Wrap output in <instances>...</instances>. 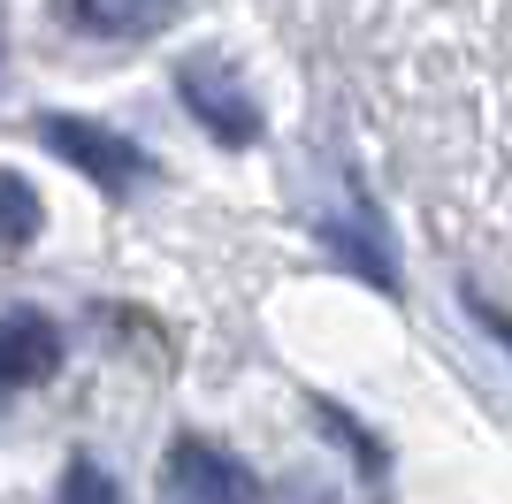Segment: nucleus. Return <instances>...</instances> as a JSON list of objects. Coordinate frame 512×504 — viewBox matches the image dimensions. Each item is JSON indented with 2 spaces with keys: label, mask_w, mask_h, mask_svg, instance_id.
Instances as JSON below:
<instances>
[{
  "label": "nucleus",
  "mask_w": 512,
  "mask_h": 504,
  "mask_svg": "<svg viewBox=\"0 0 512 504\" xmlns=\"http://www.w3.org/2000/svg\"><path fill=\"white\" fill-rule=\"evenodd\" d=\"M176 92H184V107L199 115V130L214 146H253L260 138V100L230 77L222 54H184L176 62Z\"/></svg>",
  "instance_id": "1"
},
{
  "label": "nucleus",
  "mask_w": 512,
  "mask_h": 504,
  "mask_svg": "<svg viewBox=\"0 0 512 504\" xmlns=\"http://www.w3.org/2000/svg\"><path fill=\"white\" fill-rule=\"evenodd\" d=\"M39 138H46V153H62L100 191H138V176H146V153L130 146L123 130L92 123V115H39Z\"/></svg>",
  "instance_id": "2"
},
{
  "label": "nucleus",
  "mask_w": 512,
  "mask_h": 504,
  "mask_svg": "<svg viewBox=\"0 0 512 504\" xmlns=\"http://www.w3.org/2000/svg\"><path fill=\"white\" fill-rule=\"evenodd\" d=\"M169 497L176 504H260V482L230 451L184 436V443H169Z\"/></svg>",
  "instance_id": "3"
},
{
  "label": "nucleus",
  "mask_w": 512,
  "mask_h": 504,
  "mask_svg": "<svg viewBox=\"0 0 512 504\" xmlns=\"http://www.w3.org/2000/svg\"><path fill=\"white\" fill-rule=\"evenodd\" d=\"M62 359V336L46 314H0V382H39L54 375Z\"/></svg>",
  "instance_id": "4"
},
{
  "label": "nucleus",
  "mask_w": 512,
  "mask_h": 504,
  "mask_svg": "<svg viewBox=\"0 0 512 504\" xmlns=\"http://www.w3.org/2000/svg\"><path fill=\"white\" fill-rule=\"evenodd\" d=\"M69 8L92 39H153L176 16V0H69Z\"/></svg>",
  "instance_id": "5"
},
{
  "label": "nucleus",
  "mask_w": 512,
  "mask_h": 504,
  "mask_svg": "<svg viewBox=\"0 0 512 504\" xmlns=\"http://www.w3.org/2000/svg\"><path fill=\"white\" fill-rule=\"evenodd\" d=\"M39 222H46L39 191L23 184L16 168H0V245H31V237H39Z\"/></svg>",
  "instance_id": "6"
},
{
  "label": "nucleus",
  "mask_w": 512,
  "mask_h": 504,
  "mask_svg": "<svg viewBox=\"0 0 512 504\" xmlns=\"http://www.w3.org/2000/svg\"><path fill=\"white\" fill-rule=\"evenodd\" d=\"M337 252L367 275V283H398V260H390V245L375 237V222H360V230H352V222H337Z\"/></svg>",
  "instance_id": "7"
},
{
  "label": "nucleus",
  "mask_w": 512,
  "mask_h": 504,
  "mask_svg": "<svg viewBox=\"0 0 512 504\" xmlns=\"http://www.w3.org/2000/svg\"><path fill=\"white\" fill-rule=\"evenodd\" d=\"M62 504H115V482H107L92 459H69V474H62Z\"/></svg>",
  "instance_id": "8"
}]
</instances>
